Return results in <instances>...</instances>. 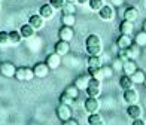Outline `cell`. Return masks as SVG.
<instances>
[{
  "instance_id": "1",
  "label": "cell",
  "mask_w": 146,
  "mask_h": 125,
  "mask_svg": "<svg viewBox=\"0 0 146 125\" xmlns=\"http://www.w3.org/2000/svg\"><path fill=\"white\" fill-rule=\"evenodd\" d=\"M85 51L88 55H100L103 52V43H102V37L98 34H90L85 39Z\"/></svg>"
},
{
  "instance_id": "2",
  "label": "cell",
  "mask_w": 146,
  "mask_h": 125,
  "mask_svg": "<svg viewBox=\"0 0 146 125\" xmlns=\"http://www.w3.org/2000/svg\"><path fill=\"white\" fill-rule=\"evenodd\" d=\"M85 93L88 94V97H96L98 98V95L102 94V81H98V79H92L88 83V88L85 89Z\"/></svg>"
},
{
  "instance_id": "3",
  "label": "cell",
  "mask_w": 146,
  "mask_h": 125,
  "mask_svg": "<svg viewBox=\"0 0 146 125\" xmlns=\"http://www.w3.org/2000/svg\"><path fill=\"white\" fill-rule=\"evenodd\" d=\"M55 113H57V118L61 122L64 121H67L70 119V118H73V112H72V106H67V104H63V103H60L58 106H57V110H55Z\"/></svg>"
},
{
  "instance_id": "4",
  "label": "cell",
  "mask_w": 146,
  "mask_h": 125,
  "mask_svg": "<svg viewBox=\"0 0 146 125\" xmlns=\"http://www.w3.org/2000/svg\"><path fill=\"white\" fill-rule=\"evenodd\" d=\"M97 14H98V18H100L102 21H106V22L115 19V9H113V6H110V5H104Z\"/></svg>"
},
{
  "instance_id": "5",
  "label": "cell",
  "mask_w": 146,
  "mask_h": 125,
  "mask_svg": "<svg viewBox=\"0 0 146 125\" xmlns=\"http://www.w3.org/2000/svg\"><path fill=\"white\" fill-rule=\"evenodd\" d=\"M15 64L11 63V61H3L0 63V75L5 76V77H14L15 76Z\"/></svg>"
},
{
  "instance_id": "6",
  "label": "cell",
  "mask_w": 146,
  "mask_h": 125,
  "mask_svg": "<svg viewBox=\"0 0 146 125\" xmlns=\"http://www.w3.org/2000/svg\"><path fill=\"white\" fill-rule=\"evenodd\" d=\"M84 109L88 115L90 113H97L98 109H100V101H98L96 97H88L84 103Z\"/></svg>"
},
{
  "instance_id": "7",
  "label": "cell",
  "mask_w": 146,
  "mask_h": 125,
  "mask_svg": "<svg viewBox=\"0 0 146 125\" xmlns=\"http://www.w3.org/2000/svg\"><path fill=\"white\" fill-rule=\"evenodd\" d=\"M73 37H75V30H73V27H69V25H61V28L58 30V39H60V40L72 42Z\"/></svg>"
},
{
  "instance_id": "8",
  "label": "cell",
  "mask_w": 146,
  "mask_h": 125,
  "mask_svg": "<svg viewBox=\"0 0 146 125\" xmlns=\"http://www.w3.org/2000/svg\"><path fill=\"white\" fill-rule=\"evenodd\" d=\"M45 63L49 67V70H57L60 65H61V55H58L57 52H52V54L46 55Z\"/></svg>"
},
{
  "instance_id": "9",
  "label": "cell",
  "mask_w": 146,
  "mask_h": 125,
  "mask_svg": "<svg viewBox=\"0 0 146 125\" xmlns=\"http://www.w3.org/2000/svg\"><path fill=\"white\" fill-rule=\"evenodd\" d=\"M122 98L127 104H137L139 103V93L134 88H130V89H124V94Z\"/></svg>"
},
{
  "instance_id": "10",
  "label": "cell",
  "mask_w": 146,
  "mask_h": 125,
  "mask_svg": "<svg viewBox=\"0 0 146 125\" xmlns=\"http://www.w3.org/2000/svg\"><path fill=\"white\" fill-rule=\"evenodd\" d=\"M54 14H55V9L49 5V2L45 3V5H42L40 9H39V15H40L45 21H49V19H52V18H54Z\"/></svg>"
},
{
  "instance_id": "11",
  "label": "cell",
  "mask_w": 146,
  "mask_h": 125,
  "mask_svg": "<svg viewBox=\"0 0 146 125\" xmlns=\"http://www.w3.org/2000/svg\"><path fill=\"white\" fill-rule=\"evenodd\" d=\"M33 71H35V77L43 79L48 76L49 73V67L46 65V63H36L35 67H33Z\"/></svg>"
},
{
  "instance_id": "12",
  "label": "cell",
  "mask_w": 146,
  "mask_h": 125,
  "mask_svg": "<svg viewBox=\"0 0 146 125\" xmlns=\"http://www.w3.org/2000/svg\"><path fill=\"white\" fill-rule=\"evenodd\" d=\"M54 52H57L58 55H67L70 52V42H66V40H58L55 45H54Z\"/></svg>"
},
{
  "instance_id": "13",
  "label": "cell",
  "mask_w": 146,
  "mask_h": 125,
  "mask_svg": "<svg viewBox=\"0 0 146 125\" xmlns=\"http://www.w3.org/2000/svg\"><path fill=\"white\" fill-rule=\"evenodd\" d=\"M90 81H91V76H90L88 73H82V75H79V76L75 79V82H73V83H75L81 91H85V89L88 88Z\"/></svg>"
},
{
  "instance_id": "14",
  "label": "cell",
  "mask_w": 146,
  "mask_h": 125,
  "mask_svg": "<svg viewBox=\"0 0 146 125\" xmlns=\"http://www.w3.org/2000/svg\"><path fill=\"white\" fill-rule=\"evenodd\" d=\"M127 116L130 119H137V118L143 116V109L139 104H128L127 107Z\"/></svg>"
},
{
  "instance_id": "15",
  "label": "cell",
  "mask_w": 146,
  "mask_h": 125,
  "mask_svg": "<svg viewBox=\"0 0 146 125\" xmlns=\"http://www.w3.org/2000/svg\"><path fill=\"white\" fill-rule=\"evenodd\" d=\"M133 43H134V40L131 39V36H127V34H119L118 39H116L118 49H127V48L131 46Z\"/></svg>"
},
{
  "instance_id": "16",
  "label": "cell",
  "mask_w": 146,
  "mask_h": 125,
  "mask_svg": "<svg viewBox=\"0 0 146 125\" xmlns=\"http://www.w3.org/2000/svg\"><path fill=\"white\" fill-rule=\"evenodd\" d=\"M133 31H134V22H133V21H128V19H122V21L119 22V33H121V34L131 36Z\"/></svg>"
},
{
  "instance_id": "17",
  "label": "cell",
  "mask_w": 146,
  "mask_h": 125,
  "mask_svg": "<svg viewBox=\"0 0 146 125\" xmlns=\"http://www.w3.org/2000/svg\"><path fill=\"white\" fill-rule=\"evenodd\" d=\"M29 24H30L36 31H39V30H42V28H43L45 19H43L40 15H39V14H35V15H31V17L29 18Z\"/></svg>"
},
{
  "instance_id": "18",
  "label": "cell",
  "mask_w": 146,
  "mask_h": 125,
  "mask_svg": "<svg viewBox=\"0 0 146 125\" xmlns=\"http://www.w3.org/2000/svg\"><path fill=\"white\" fill-rule=\"evenodd\" d=\"M136 70H137L136 60H127V61H124V63H122V71H124V75L131 76Z\"/></svg>"
},
{
  "instance_id": "19",
  "label": "cell",
  "mask_w": 146,
  "mask_h": 125,
  "mask_svg": "<svg viewBox=\"0 0 146 125\" xmlns=\"http://www.w3.org/2000/svg\"><path fill=\"white\" fill-rule=\"evenodd\" d=\"M137 18H139V9L137 8H134V6H128V8H125V11H124V19H128V21L134 22Z\"/></svg>"
},
{
  "instance_id": "20",
  "label": "cell",
  "mask_w": 146,
  "mask_h": 125,
  "mask_svg": "<svg viewBox=\"0 0 146 125\" xmlns=\"http://www.w3.org/2000/svg\"><path fill=\"white\" fill-rule=\"evenodd\" d=\"M18 31L21 33L23 39H31L33 36H35V33H36V30L33 28L29 22H27V24H23L21 27H19V30H18Z\"/></svg>"
},
{
  "instance_id": "21",
  "label": "cell",
  "mask_w": 146,
  "mask_h": 125,
  "mask_svg": "<svg viewBox=\"0 0 146 125\" xmlns=\"http://www.w3.org/2000/svg\"><path fill=\"white\" fill-rule=\"evenodd\" d=\"M63 93L67 94L70 98H73V100H78V98H79V94H81V89H79L75 83H72V85H69V87L64 88Z\"/></svg>"
},
{
  "instance_id": "22",
  "label": "cell",
  "mask_w": 146,
  "mask_h": 125,
  "mask_svg": "<svg viewBox=\"0 0 146 125\" xmlns=\"http://www.w3.org/2000/svg\"><path fill=\"white\" fill-rule=\"evenodd\" d=\"M119 87L122 89H130V88H134V82H133L131 76L128 75H122L119 77Z\"/></svg>"
},
{
  "instance_id": "23",
  "label": "cell",
  "mask_w": 146,
  "mask_h": 125,
  "mask_svg": "<svg viewBox=\"0 0 146 125\" xmlns=\"http://www.w3.org/2000/svg\"><path fill=\"white\" fill-rule=\"evenodd\" d=\"M23 40V36L21 33H19L18 30H12L9 33V45H14V46H17V45H19Z\"/></svg>"
},
{
  "instance_id": "24",
  "label": "cell",
  "mask_w": 146,
  "mask_h": 125,
  "mask_svg": "<svg viewBox=\"0 0 146 125\" xmlns=\"http://www.w3.org/2000/svg\"><path fill=\"white\" fill-rule=\"evenodd\" d=\"M61 24L63 25H69V27H75V24H76L75 14H63L61 15Z\"/></svg>"
},
{
  "instance_id": "25",
  "label": "cell",
  "mask_w": 146,
  "mask_h": 125,
  "mask_svg": "<svg viewBox=\"0 0 146 125\" xmlns=\"http://www.w3.org/2000/svg\"><path fill=\"white\" fill-rule=\"evenodd\" d=\"M131 79H133V82H134V85H143L145 79H146V75H145L143 70H139L137 69L134 73L131 75Z\"/></svg>"
},
{
  "instance_id": "26",
  "label": "cell",
  "mask_w": 146,
  "mask_h": 125,
  "mask_svg": "<svg viewBox=\"0 0 146 125\" xmlns=\"http://www.w3.org/2000/svg\"><path fill=\"white\" fill-rule=\"evenodd\" d=\"M87 73L92 77V79H98V81H103V71H102V67H88Z\"/></svg>"
},
{
  "instance_id": "27",
  "label": "cell",
  "mask_w": 146,
  "mask_h": 125,
  "mask_svg": "<svg viewBox=\"0 0 146 125\" xmlns=\"http://www.w3.org/2000/svg\"><path fill=\"white\" fill-rule=\"evenodd\" d=\"M88 67H102L103 61H102V57L100 55H88Z\"/></svg>"
},
{
  "instance_id": "28",
  "label": "cell",
  "mask_w": 146,
  "mask_h": 125,
  "mask_svg": "<svg viewBox=\"0 0 146 125\" xmlns=\"http://www.w3.org/2000/svg\"><path fill=\"white\" fill-rule=\"evenodd\" d=\"M88 125H104L102 115L98 113H90L88 115Z\"/></svg>"
},
{
  "instance_id": "29",
  "label": "cell",
  "mask_w": 146,
  "mask_h": 125,
  "mask_svg": "<svg viewBox=\"0 0 146 125\" xmlns=\"http://www.w3.org/2000/svg\"><path fill=\"white\" fill-rule=\"evenodd\" d=\"M134 43L139 45L140 48L146 46V31H145V30L139 31L137 34H136V37H134Z\"/></svg>"
},
{
  "instance_id": "30",
  "label": "cell",
  "mask_w": 146,
  "mask_h": 125,
  "mask_svg": "<svg viewBox=\"0 0 146 125\" xmlns=\"http://www.w3.org/2000/svg\"><path fill=\"white\" fill-rule=\"evenodd\" d=\"M104 6V0H90L88 2V8L92 12H98Z\"/></svg>"
},
{
  "instance_id": "31",
  "label": "cell",
  "mask_w": 146,
  "mask_h": 125,
  "mask_svg": "<svg viewBox=\"0 0 146 125\" xmlns=\"http://www.w3.org/2000/svg\"><path fill=\"white\" fill-rule=\"evenodd\" d=\"M128 52H130V58H131V60H136V58L140 55V46L136 45V43H133L131 46L128 48Z\"/></svg>"
},
{
  "instance_id": "32",
  "label": "cell",
  "mask_w": 146,
  "mask_h": 125,
  "mask_svg": "<svg viewBox=\"0 0 146 125\" xmlns=\"http://www.w3.org/2000/svg\"><path fill=\"white\" fill-rule=\"evenodd\" d=\"M14 77L19 82H25V77H27V75H25V67H17Z\"/></svg>"
},
{
  "instance_id": "33",
  "label": "cell",
  "mask_w": 146,
  "mask_h": 125,
  "mask_svg": "<svg viewBox=\"0 0 146 125\" xmlns=\"http://www.w3.org/2000/svg\"><path fill=\"white\" fill-rule=\"evenodd\" d=\"M116 57H118V60H121L122 63H124V61H127V60H131V58H130L128 48H127V49H118V52H116Z\"/></svg>"
},
{
  "instance_id": "34",
  "label": "cell",
  "mask_w": 146,
  "mask_h": 125,
  "mask_svg": "<svg viewBox=\"0 0 146 125\" xmlns=\"http://www.w3.org/2000/svg\"><path fill=\"white\" fill-rule=\"evenodd\" d=\"M102 71H103V77L104 79H110L113 76V67L112 65H102Z\"/></svg>"
},
{
  "instance_id": "35",
  "label": "cell",
  "mask_w": 146,
  "mask_h": 125,
  "mask_svg": "<svg viewBox=\"0 0 146 125\" xmlns=\"http://www.w3.org/2000/svg\"><path fill=\"white\" fill-rule=\"evenodd\" d=\"M60 103H63V104H67V106H72L73 103H75V100L73 98H70L67 94H64V93H61V95H60Z\"/></svg>"
},
{
  "instance_id": "36",
  "label": "cell",
  "mask_w": 146,
  "mask_h": 125,
  "mask_svg": "<svg viewBox=\"0 0 146 125\" xmlns=\"http://www.w3.org/2000/svg\"><path fill=\"white\" fill-rule=\"evenodd\" d=\"M9 45V33L8 31H0V46Z\"/></svg>"
},
{
  "instance_id": "37",
  "label": "cell",
  "mask_w": 146,
  "mask_h": 125,
  "mask_svg": "<svg viewBox=\"0 0 146 125\" xmlns=\"http://www.w3.org/2000/svg\"><path fill=\"white\" fill-rule=\"evenodd\" d=\"M49 5H51L55 11H61L63 6L66 5V2H64V0H49Z\"/></svg>"
},
{
  "instance_id": "38",
  "label": "cell",
  "mask_w": 146,
  "mask_h": 125,
  "mask_svg": "<svg viewBox=\"0 0 146 125\" xmlns=\"http://www.w3.org/2000/svg\"><path fill=\"white\" fill-rule=\"evenodd\" d=\"M61 12H63V14H75L76 8H75V5H73V3H66V5L63 6Z\"/></svg>"
},
{
  "instance_id": "39",
  "label": "cell",
  "mask_w": 146,
  "mask_h": 125,
  "mask_svg": "<svg viewBox=\"0 0 146 125\" xmlns=\"http://www.w3.org/2000/svg\"><path fill=\"white\" fill-rule=\"evenodd\" d=\"M25 75H27V77H25V82L33 81V79H35V71H33L31 67H25Z\"/></svg>"
},
{
  "instance_id": "40",
  "label": "cell",
  "mask_w": 146,
  "mask_h": 125,
  "mask_svg": "<svg viewBox=\"0 0 146 125\" xmlns=\"http://www.w3.org/2000/svg\"><path fill=\"white\" fill-rule=\"evenodd\" d=\"M63 125H79V122L75 119V118H70V119L64 121V122H63Z\"/></svg>"
},
{
  "instance_id": "41",
  "label": "cell",
  "mask_w": 146,
  "mask_h": 125,
  "mask_svg": "<svg viewBox=\"0 0 146 125\" xmlns=\"http://www.w3.org/2000/svg\"><path fill=\"white\" fill-rule=\"evenodd\" d=\"M131 125H146V122L142 119V118H137V119H133Z\"/></svg>"
},
{
  "instance_id": "42",
  "label": "cell",
  "mask_w": 146,
  "mask_h": 125,
  "mask_svg": "<svg viewBox=\"0 0 146 125\" xmlns=\"http://www.w3.org/2000/svg\"><path fill=\"white\" fill-rule=\"evenodd\" d=\"M124 2H125V0H110V5H113V6H116V8H119V6L124 5Z\"/></svg>"
},
{
  "instance_id": "43",
  "label": "cell",
  "mask_w": 146,
  "mask_h": 125,
  "mask_svg": "<svg viewBox=\"0 0 146 125\" xmlns=\"http://www.w3.org/2000/svg\"><path fill=\"white\" fill-rule=\"evenodd\" d=\"M88 2H90V0H78L79 5H88Z\"/></svg>"
},
{
  "instance_id": "44",
  "label": "cell",
  "mask_w": 146,
  "mask_h": 125,
  "mask_svg": "<svg viewBox=\"0 0 146 125\" xmlns=\"http://www.w3.org/2000/svg\"><path fill=\"white\" fill-rule=\"evenodd\" d=\"M64 2H66V3H73V5H75V3H78V0H64Z\"/></svg>"
},
{
  "instance_id": "45",
  "label": "cell",
  "mask_w": 146,
  "mask_h": 125,
  "mask_svg": "<svg viewBox=\"0 0 146 125\" xmlns=\"http://www.w3.org/2000/svg\"><path fill=\"white\" fill-rule=\"evenodd\" d=\"M142 28L146 31V19H145V21H143V25H142Z\"/></svg>"
},
{
  "instance_id": "46",
  "label": "cell",
  "mask_w": 146,
  "mask_h": 125,
  "mask_svg": "<svg viewBox=\"0 0 146 125\" xmlns=\"http://www.w3.org/2000/svg\"><path fill=\"white\" fill-rule=\"evenodd\" d=\"M143 85H145V88H146V79H145V82H143Z\"/></svg>"
},
{
  "instance_id": "47",
  "label": "cell",
  "mask_w": 146,
  "mask_h": 125,
  "mask_svg": "<svg viewBox=\"0 0 146 125\" xmlns=\"http://www.w3.org/2000/svg\"><path fill=\"white\" fill-rule=\"evenodd\" d=\"M0 5H2V3H0Z\"/></svg>"
}]
</instances>
